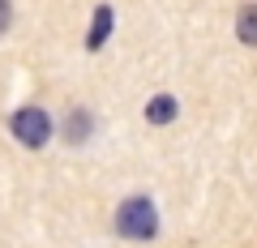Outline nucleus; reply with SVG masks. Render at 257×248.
<instances>
[{
  "mask_svg": "<svg viewBox=\"0 0 257 248\" xmlns=\"http://www.w3.org/2000/svg\"><path fill=\"white\" fill-rule=\"evenodd\" d=\"M236 35L240 43H257V5H244L236 13Z\"/></svg>",
  "mask_w": 257,
  "mask_h": 248,
  "instance_id": "39448f33",
  "label": "nucleus"
},
{
  "mask_svg": "<svg viewBox=\"0 0 257 248\" xmlns=\"http://www.w3.org/2000/svg\"><path fill=\"white\" fill-rule=\"evenodd\" d=\"M111 22H116L111 5H99V9H94V18H90V35H86V47H90V52H99V47L107 43V35H111Z\"/></svg>",
  "mask_w": 257,
  "mask_h": 248,
  "instance_id": "7ed1b4c3",
  "label": "nucleus"
},
{
  "mask_svg": "<svg viewBox=\"0 0 257 248\" xmlns=\"http://www.w3.org/2000/svg\"><path fill=\"white\" fill-rule=\"evenodd\" d=\"M9 129H13V137H18L26 150H39V146L52 141L56 124H52V116H47L43 107H18L9 116Z\"/></svg>",
  "mask_w": 257,
  "mask_h": 248,
  "instance_id": "f03ea898",
  "label": "nucleus"
},
{
  "mask_svg": "<svg viewBox=\"0 0 257 248\" xmlns=\"http://www.w3.org/2000/svg\"><path fill=\"white\" fill-rule=\"evenodd\" d=\"M9 22H13V0H0V35L9 30Z\"/></svg>",
  "mask_w": 257,
  "mask_h": 248,
  "instance_id": "423d86ee",
  "label": "nucleus"
},
{
  "mask_svg": "<svg viewBox=\"0 0 257 248\" xmlns=\"http://www.w3.org/2000/svg\"><path fill=\"white\" fill-rule=\"evenodd\" d=\"M155 231H159V210L150 197H128L116 210V235L142 244V239H155Z\"/></svg>",
  "mask_w": 257,
  "mask_h": 248,
  "instance_id": "f257e3e1",
  "label": "nucleus"
},
{
  "mask_svg": "<svg viewBox=\"0 0 257 248\" xmlns=\"http://www.w3.org/2000/svg\"><path fill=\"white\" fill-rule=\"evenodd\" d=\"M146 120L150 124H172L176 120V99L172 94H155V99L146 103Z\"/></svg>",
  "mask_w": 257,
  "mask_h": 248,
  "instance_id": "20e7f679",
  "label": "nucleus"
}]
</instances>
